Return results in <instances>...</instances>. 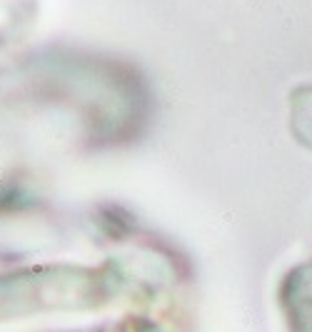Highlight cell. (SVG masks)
Returning <instances> with one entry per match:
<instances>
[]
</instances>
